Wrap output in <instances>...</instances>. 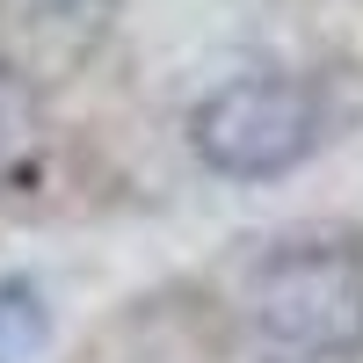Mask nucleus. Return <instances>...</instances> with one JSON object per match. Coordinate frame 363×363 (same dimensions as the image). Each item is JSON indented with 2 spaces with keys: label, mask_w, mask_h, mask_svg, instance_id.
Wrapping results in <instances>:
<instances>
[{
  "label": "nucleus",
  "mask_w": 363,
  "mask_h": 363,
  "mask_svg": "<svg viewBox=\"0 0 363 363\" xmlns=\"http://www.w3.org/2000/svg\"><path fill=\"white\" fill-rule=\"evenodd\" d=\"M247 327L277 363H335L363 349V255L291 247L247 284Z\"/></svg>",
  "instance_id": "nucleus-1"
},
{
  "label": "nucleus",
  "mask_w": 363,
  "mask_h": 363,
  "mask_svg": "<svg viewBox=\"0 0 363 363\" xmlns=\"http://www.w3.org/2000/svg\"><path fill=\"white\" fill-rule=\"evenodd\" d=\"M320 131V109L298 80H225L218 95H203L189 116V145L203 167H218L233 182H269L306 160V145Z\"/></svg>",
  "instance_id": "nucleus-2"
},
{
  "label": "nucleus",
  "mask_w": 363,
  "mask_h": 363,
  "mask_svg": "<svg viewBox=\"0 0 363 363\" xmlns=\"http://www.w3.org/2000/svg\"><path fill=\"white\" fill-rule=\"evenodd\" d=\"M37 349H44V298L37 284L8 277L0 284V363H29Z\"/></svg>",
  "instance_id": "nucleus-3"
},
{
  "label": "nucleus",
  "mask_w": 363,
  "mask_h": 363,
  "mask_svg": "<svg viewBox=\"0 0 363 363\" xmlns=\"http://www.w3.org/2000/svg\"><path fill=\"white\" fill-rule=\"evenodd\" d=\"M29 116H37V109H29V95H22L8 73H0V153H8V145L29 131Z\"/></svg>",
  "instance_id": "nucleus-4"
}]
</instances>
